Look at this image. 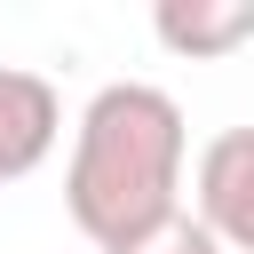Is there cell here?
<instances>
[{"label":"cell","instance_id":"7a4b0ae2","mask_svg":"<svg viewBox=\"0 0 254 254\" xmlns=\"http://www.w3.org/2000/svg\"><path fill=\"white\" fill-rule=\"evenodd\" d=\"M190 198H198L190 214L206 222V238L222 254H254V127H222L198 151Z\"/></svg>","mask_w":254,"mask_h":254},{"label":"cell","instance_id":"6da1fadb","mask_svg":"<svg viewBox=\"0 0 254 254\" xmlns=\"http://www.w3.org/2000/svg\"><path fill=\"white\" fill-rule=\"evenodd\" d=\"M183 159H190L183 103L151 79H111V87L87 95V111L71 127L64 206L111 254V246H127L135 230H151L183 206Z\"/></svg>","mask_w":254,"mask_h":254},{"label":"cell","instance_id":"277c9868","mask_svg":"<svg viewBox=\"0 0 254 254\" xmlns=\"http://www.w3.org/2000/svg\"><path fill=\"white\" fill-rule=\"evenodd\" d=\"M151 32L183 64H222V56H238L254 40V0H159Z\"/></svg>","mask_w":254,"mask_h":254},{"label":"cell","instance_id":"5b68a950","mask_svg":"<svg viewBox=\"0 0 254 254\" xmlns=\"http://www.w3.org/2000/svg\"><path fill=\"white\" fill-rule=\"evenodd\" d=\"M111 254H222L214 238H206V222L190 214V206H175L167 222H151V230H135L127 246H111Z\"/></svg>","mask_w":254,"mask_h":254},{"label":"cell","instance_id":"3957f363","mask_svg":"<svg viewBox=\"0 0 254 254\" xmlns=\"http://www.w3.org/2000/svg\"><path fill=\"white\" fill-rule=\"evenodd\" d=\"M64 135V95L24 71V64H0V183H24Z\"/></svg>","mask_w":254,"mask_h":254}]
</instances>
